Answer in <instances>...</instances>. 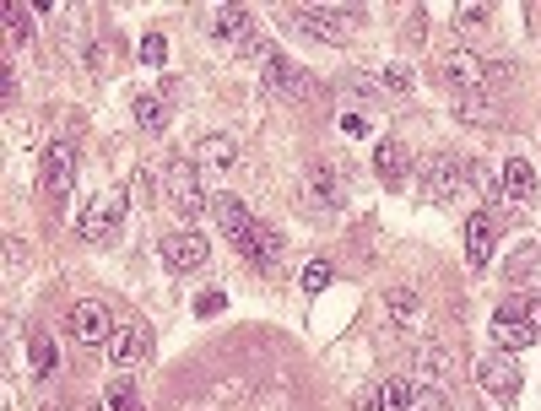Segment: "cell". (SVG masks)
<instances>
[{
  "label": "cell",
  "mask_w": 541,
  "mask_h": 411,
  "mask_svg": "<svg viewBox=\"0 0 541 411\" xmlns=\"http://www.w3.org/2000/svg\"><path fill=\"white\" fill-rule=\"evenodd\" d=\"M163 195H168L174 211H184V217H201V206H206L201 163H195V157H174V163L163 168Z\"/></svg>",
  "instance_id": "obj_1"
},
{
  "label": "cell",
  "mask_w": 541,
  "mask_h": 411,
  "mask_svg": "<svg viewBox=\"0 0 541 411\" xmlns=\"http://www.w3.org/2000/svg\"><path fill=\"white\" fill-rule=\"evenodd\" d=\"M206 33L217 38V44H233L244 55V49L260 38V22H255V11H249V6H211L206 11Z\"/></svg>",
  "instance_id": "obj_2"
},
{
  "label": "cell",
  "mask_w": 541,
  "mask_h": 411,
  "mask_svg": "<svg viewBox=\"0 0 541 411\" xmlns=\"http://www.w3.org/2000/svg\"><path fill=\"white\" fill-rule=\"evenodd\" d=\"M125 206H130L125 190H103L98 201L82 211V238H92V244H109V238L125 228Z\"/></svg>",
  "instance_id": "obj_3"
},
{
  "label": "cell",
  "mask_w": 541,
  "mask_h": 411,
  "mask_svg": "<svg viewBox=\"0 0 541 411\" xmlns=\"http://www.w3.org/2000/svg\"><path fill=\"white\" fill-rule=\"evenodd\" d=\"M477 384L493 401H514L520 395V363H514V352H487L477 363Z\"/></svg>",
  "instance_id": "obj_4"
},
{
  "label": "cell",
  "mask_w": 541,
  "mask_h": 411,
  "mask_svg": "<svg viewBox=\"0 0 541 411\" xmlns=\"http://www.w3.org/2000/svg\"><path fill=\"white\" fill-rule=\"evenodd\" d=\"M163 260H168V271H201V265L211 260V244L201 238V228H174L163 238Z\"/></svg>",
  "instance_id": "obj_5"
},
{
  "label": "cell",
  "mask_w": 541,
  "mask_h": 411,
  "mask_svg": "<svg viewBox=\"0 0 541 411\" xmlns=\"http://www.w3.org/2000/svg\"><path fill=\"white\" fill-rule=\"evenodd\" d=\"M44 190L65 201V195L76 190V147L71 141H49L44 147Z\"/></svg>",
  "instance_id": "obj_6"
},
{
  "label": "cell",
  "mask_w": 541,
  "mask_h": 411,
  "mask_svg": "<svg viewBox=\"0 0 541 411\" xmlns=\"http://www.w3.org/2000/svg\"><path fill=\"white\" fill-rule=\"evenodd\" d=\"M71 336L82 341V347H109V336H114L109 309H103L98 298H82V303L71 309Z\"/></svg>",
  "instance_id": "obj_7"
},
{
  "label": "cell",
  "mask_w": 541,
  "mask_h": 411,
  "mask_svg": "<svg viewBox=\"0 0 541 411\" xmlns=\"http://www.w3.org/2000/svg\"><path fill=\"white\" fill-rule=\"evenodd\" d=\"M444 82L466 87V92H482V87H493V65H487L482 55H471V49H450V55H444Z\"/></svg>",
  "instance_id": "obj_8"
},
{
  "label": "cell",
  "mask_w": 541,
  "mask_h": 411,
  "mask_svg": "<svg viewBox=\"0 0 541 411\" xmlns=\"http://www.w3.org/2000/svg\"><path fill=\"white\" fill-rule=\"evenodd\" d=\"M487 330H493V347H498V352H525V347L536 341V330L525 325V314H520V298L504 303V309L493 314V325H487Z\"/></svg>",
  "instance_id": "obj_9"
},
{
  "label": "cell",
  "mask_w": 541,
  "mask_h": 411,
  "mask_svg": "<svg viewBox=\"0 0 541 411\" xmlns=\"http://www.w3.org/2000/svg\"><path fill=\"white\" fill-rule=\"evenodd\" d=\"M266 82H271V92H282V98H320V82H314L303 65H293L287 55H276L266 65Z\"/></svg>",
  "instance_id": "obj_10"
},
{
  "label": "cell",
  "mask_w": 541,
  "mask_h": 411,
  "mask_svg": "<svg viewBox=\"0 0 541 411\" xmlns=\"http://www.w3.org/2000/svg\"><path fill=\"white\" fill-rule=\"evenodd\" d=\"M233 249H239L244 260H255V265H276V260H282V249H287V238L276 228H266V222H255L249 233L233 238Z\"/></svg>",
  "instance_id": "obj_11"
},
{
  "label": "cell",
  "mask_w": 541,
  "mask_h": 411,
  "mask_svg": "<svg viewBox=\"0 0 541 411\" xmlns=\"http://www.w3.org/2000/svg\"><path fill=\"white\" fill-rule=\"evenodd\" d=\"M504 282L514 293H541V244H520L504 260Z\"/></svg>",
  "instance_id": "obj_12"
},
{
  "label": "cell",
  "mask_w": 541,
  "mask_h": 411,
  "mask_svg": "<svg viewBox=\"0 0 541 411\" xmlns=\"http://www.w3.org/2000/svg\"><path fill=\"white\" fill-rule=\"evenodd\" d=\"M466 179H471V168L460 163L455 152H439V157L428 163V195H439V201L460 195V190H466Z\"/></svg>",
  "instance_id": "obj_13"
},
{
  "label": "cell",
  "mask_w": 541,
  "mask_h": 411,
  "mask_svg": "<svg viewBox=\"0 0 541 411\" xmlns=\"http://www.w3.org/2000/svg\"><path fill=\"white\" fill-rule=\"evenodd\" d=\"M293 22L309 38H331V44H341V38H347V28H341V11L336 6H298L293 11Z\"/></svg>",
  "instance_id": "obj_14"
},
{
  "label": "cell",
  "mask_w": 541,
  "mask_h": 411,
  "mask_svg": "<svg viewBox=\"0 0 541 411\" xmlns=\"http://www.w3.org/2000/svg\"><path fill=\"white\" fill-rule=\"evenodd\" d=\"M412 168H417V157H412V147H406V141H379V152H374V174H379V179L401 184Z\"/></svg>",
  "instance_id": "obj_15"
},
{
  "label": "cell",
  "mask_w": 541,
  "mask_h": 411,
  "mask_svg": "<svg viewBox=\"0 0 541 411\" xmlns=\"http://www.w3.org/2000/svg\"><path fill=\"white\" fill-rule=\"evenodd\" d=\"M385 320H390V330H412L422 320L417 287H390V293H385Z\"/></svg>",
  "instance_id": "obj_16"
},
{
  "label": "cell",
  "mask_w": 541,
  "mask_h": 411,
  "mask_svg": "<svg viewBox=\"0 0 541 411\" xmlns=\"http://www.w3.org/2000/svg\"><path fill=\"white\" fill-rule=\"evenodd\" d=\"M141 352H147V330H141V325H114V336H109V368H130Z\"/></svg>",
  "instance_id": "obj_17"
},
{
  "label": "cell",
  "mask_w": 541,
  "mask_h": 411,
  "mask_svg": "<svg viewBox=\"0 0 541 411\" xmlns=\"http://www.w3.org/2000/svg\"><path fill=\"white\" fill-rule=\"evenodd\" d=\"M466 260L482 265L493 260V217H487V211H477V217H466Z\"/></svg>",
  "instance_id": "obj_18"
},
{
  "label": "cell",
  "mask_w": 541,
  "mask_h": 411,
  "mask_svg": "<svg viewBox=\"0 0 541 411\" xmlns=\"http://www.w3.org/2000/svg\"><path fill=\"white\" fill-rule=\"evenodd\" d=\"M211 206H217V222H222V233H228V238H239V233H249V228H255V217H249V206L239 201V195H233V190H222L217 195V201H211Z\"/></svg>",
  "instance_id": "obj_19"
},
{
  "label": "cell",
  "mask_w": 541,
  "mask_h": 411,
  "mask_svg": "<svg viewBox=\"0 0 541 411\" xmlns=\"http://www.w3.org/2000/svg\"><path fill=\"white\" fill-rule=\"evenodd\" d=\"M498 174H504V195H514V201H531L536 195V168L525 163V157H509Z\"/></svg>",
  "instance_id": "obj_20"
},
{
  "label": "cell",
  "mask_w": 541,
  "mask_h": 411,
  "mask_svg": "<svg viewBox=\"0 0 541 411\" xmlns=\"http://www.w3.org/2000/svg\"><path fill=\"white\" fill-rule=\"evenodd\" d=\"M412 368H417L422 379H444L455 363H450V352H444L439 341H417V347H412Z\"/></svg>",
  "instance_id": "obj_21"
},
{
  "label": "cell",
  "mask_w": 541,
  "mask_h": 411,
  "mask_svg": "<svg viewBox=\"0 0 541 411\" xmlns=\"http://www.w3.org/2000/svg\"><path fill=\"white\" fill-rule=\"evenodd\" d=\"M233 157H239V141L233 136H206L201 147H195V163L201 168H233Z\"/></svg>",
  "instance_id": "obj_22"
},
{
  "label": "cell",
  "mask_w": 541,
  "mask_h": 411,
  "mask_svg": "<svg viewBox=\"0 0 541 411\" xmlns=\"http://www.w3.org/2000/svg\"><path fill=\"white\" fill-rule=\"evenodd\" d=\"M103 411H136V379L120 374V379H109V390H103Z\"/></svg>",
  "instance_id": "obj_23"
},
{
  "label": "cell",
  "mask_w": 541,
  "mask_h": 411,
  "mask_svg": "<svg viewBox=\"0 0 541 411\" xmlns=\"http://www.w3.org/2000/svg\"><path fill=\"white\" fill-rule=\"evenodd\" d=\"M136 125L141 130H163L168 125V103L157 98V92H141V98H136Z\"/></svg>",
  "instance_id": "obj_24"
},
{
  "label": "cell",
  "mask_w": 541,
  "mask_h": 411,
  "mask_svg": "<svg viewBox=\"0 0 541 411\" xmlns=\"http://www.w3.org/2000/svg\"><path fill=\"white\" fill-rule=\"evenodd\" d=\"M6 33H11V44L28 49L33 44V11L28 6H6Z\"/></svg>",
  "instance_id": "obj_25"
},
{
  "label": "cell",
  "mask_w": 541,
  "mask_h": 411,
  "mask_svg": "<svg viewBox=\"0 0 541 411\" xmlns=\"http://www.w3.org/2000/svg\"><path fill=\"white\" fill-rule=\"evenodd\" d=\"M28 357H33V374H38V379L55 374V341H49V336H33V341H28Z\"/></svg>",
  "instance_id": "obj_26"
},
{
  "label": "cell",
  "mask_w": 541,
  "mask_h": 411,
  "mask_svg": "<svg viewBox=\"0 0 541 411\" xmlns=\"http://www.w3.org/2000/svg\"><path fill=\"white\" fill-rule=\"evenodd\" d=\"M130 195H136L141 206H152L157 195H163V179H152V168H136V174H130Z\"/></svg>",
  "instance_id": "obj_27"
},
{
  "label": "cell",
  "mask_w": 541,
  "mask_h": 411,
  "mask_svg": "<svg viewBox=\"0 0 541 411\" xmlns=\"http://www.w3.org/2000/svg\"><path fill=\"white\" fill-rule=\"evenodd\" d=\"M379 390H385V411H406V406H412V379H385V384H379Z\"/></svg>",
  "instance_id": "obj_28"
},
{
  "label": "cell",
  "mask_w": 541,
  "mask_h": 411,
  "mask_svg": "<svg viewBox=\"0 0 541 411\" xmlns=\"http://www.w3.org/2000/svg\"><path fill=\"white\" fill-rule=\"evenodd\" d=\"M460 119H466V125H498V109L487 98H466L460 103Z\"/></svg>",
  "instance_id": "obj_29"
},
{
  "label": "cell",
  "mask_w": 541,
  "mask_h": 411,
  "mask_svg": "<svg viewBox=\"0 0 541 411\" xmlns=\"http://www.w3.org/2000/svg\"><path fill=\"white\" fill-rule=\"evenodd\" d=\"M309 195H314V201H325V206H336V174H331V168H314V174H309Z\"/></svg>",
  "instance_id": "obj_30"
},
{
  "label": "cell",
  "mask_w": 541,
  "mask_h": 411,
  "mask_svg": "<svg viewBox=\"0 0 541 411\" xmlns=\"http://www.w3.org/2000/svg\"><path fill=\"white\" fill-rule=\"evenodd\" d=\"M331 265H325V260H309V265H303V293H325V287H331Z\"/></svg>",
  "instance_id": "obj_31"
},
{
  "label": "cell",
  "mask_w": 541,
  "mask_h": 411,
  "mask_svg": "<svg viewBox=\"0 0 541 411\" xmlns=\"http://www.w3.org/2000/svg\"><path fill=\"white\" fill-rule=\"evenodd\" d=\"M163 60H168V38L163 33H147V38H141V65L163 71Z\"/></svg>",
  "instance_id": "obj_32"
},
{
  "label": "cell",
  "mask_w": 541,
  "mask_h": 411,
  "mask_svg": "<svg viewBox=\"0 0 541 411\" xmlns=\"http://www.w3.org/2000/svg\"><path fill=\"white\" fill-rule=\"evenodd\" d=\"M487 22H493V11H487V6H455V28L477 33V28H487Z\"/></svg>",
  "instance_id": "obj_33"
},
{
  "label": "cell",
  "mask_w": 541,
  "mask_h": 411,
  "mask_svg": "<svg viewBox=\"0 0 541 411\" xmlns=\"http://www.w3.org/2000/svg\"><path fill=\"white\" fill-rule=\"evenodd\" d=\"M352 411H385V390H379V384L358 390V395H352Z\"/></svg>",
  "instance_id": "obj_34"
},
{
  "label": "cell",
  "mask_w": 541,
  "mask_h": 411,
  "mask_svg": "<svg viewBox=\"0 0 541 411\" xmlns=\"http://www.w3.org/2000/svg\"><path fill=\"white\" fill-rule=\"evenodd\" d=\"M406 411H450V401H444L439 390H417V395H412V406H406Z\"/></svg>",
  "instance_id": "obj_35"
},
{
  "label": "cell",
  "mask_w": 541,
  "mask_h": 411,
  "mask_svg": "<svg viewBox=\"0 0 541 411\" xmlns=\"http://www.w3.org/2000/svg\"><path fill=\"white\" fill-rule=\"evenodd\" d=\"M520 314H525V325H531L536 341H541V293H525L520 298Z\"/></svg>",
  "instance_id": "obj_36"
},
{
  "label": "cell",
  "mask_w": 541,
  "mask_h": 411,
  "mask_svg": "<svg viewBox=\"0 0 541 411\" xmlns=\"http://www.w3.org/2000/svg\"><path fill=\"white\" fill-rule=\"evenodd\" d=\"M385 87L406 92V87H412V65H385Z\"/></svg>",
  "instance_id": "obj_37"
},
{
  "label": "cell",
  "mask_w": 541,
  "mask_h": 411,
  "mask_svg": "<svg viewBox=\"0 0 541 411\" xmlns=\"http://www.w3.org/2000/svg\"><path fill=\"white\" fill-rule=\"evenodd\" d=\"M82 60H87V71H103V65L114 60V44H103V38H98V44H92V49H87Z\"/></svg>",
  "instance_id": "obj_38"
},
{
  "label": "cell",
  "mask_w": 541,
  "mask_h": 411,
  "mask_svg": "<svg viewBox=\"0 0 541 411\" xmlns=\"http://www.w3.org/2000/svg\"><path fill=\"white\" fill-rule=\"evenodd\" d=\"M222 309H228V298H222L217 287H211V293H201V298H195V314H222Z\"/></svg>",
  "instance_id": "obj_39"
},
{
  "label": "cell",
  "mask_w": 541,
  "mask_h": 411,
  "mask_svg": "<svg viewBox=\"0 0 541 411\" xmlns=\"http://www.w3.org/2000/svg\"><path fill=\"white\" fill-rule=\"evenodd\" d=\"M341 130H347V136H368V119L363 114H341Z\"/></svg>",
  "instance_id": "obj_40"
},
{
  "label": "cell",
  "mask_w": 541,
  "mask_h": 411,
  "mask_svg": "<svg viewBox=\"0 0 541 411\" xmlns=\"http://www.w3.org/2000/svg\"><path fill=\"white\" fill-rule=\"evenodd\" d=\"M422 33H428V17H422V11H412V17H406V38H412V44H417Z\"/></svg>",
  "instance_id": "obj_41"
}]
</instances>
